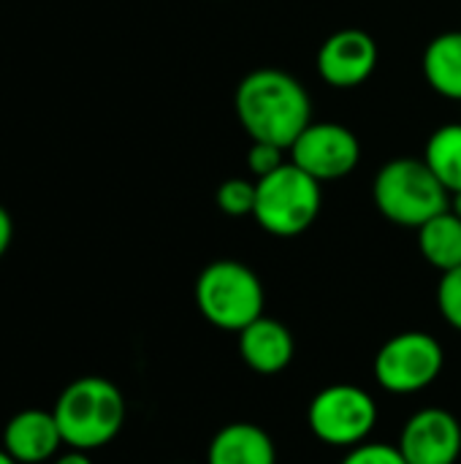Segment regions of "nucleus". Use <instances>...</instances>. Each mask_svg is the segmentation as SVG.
Instances as JSON below:
<instances>
[{"label":"nucleus","instance_id":"1","mask_svg":"<svg viewBox=\"0 0 461 464\" xmlns=\"http://www.w3.org/2000/svg\"><path fill=\"white\" fill-rule=\"evenodd\" d=\"M234 109L253 141H269L291 150L299 133L312 122V101L302 82L280 68L250 71L234 95Z\"/></svg>","mask_w":461,"mask_h":464},{"label":"nucleus","instance_id":"2","mask_svg":"<svg viewBox=\"0 0 461 464\" xmlns=\"http://www.w3.org/2000/svg\"><path fill=\"white\" fill-rule=\"evenodd\" d=\"M52 413L65 449L90 454L120 435L125 424V397L111 381L87 375L62 389Z\"/></svg>","mask_w":461,"mask_h":464},{"label":"nucleus","instance_id":"3","mask_svg":"<svg viewBox=\"0 0 461 464\" xmlns=\"http://www.w3.org/2000/svg\"><path fill=\"white\" fill-rule=\"evenodd\" d=\"M372 198L386 220L405 228H421L427 220L448 209L451 193L432 174L424 158H397L378 171Z\"/></svg>","mask_w":461,"mask_h":464},{"label":"nucleus","instance_id":"4","mask_svg":"<svg viewBox=\"0 0 461 464\" xmlns=\"http://www.w3.org/2000/svg\"><path fill=\"white\" fill-rule=\"evenodd\" d=\"M198 313L223 332H242L264 315L266 294L261 277L242 261L220 258L201 269L196 280Z\"/></svg>","mask_w":461,"mask_h":464},{"label":"nucleus","instance_id":"5","mask_svg":"<svg viewBox=\"0 0 461 464\" xmlns=\"http://www.w3.org/2000/svg\"><path fill=\"white\" fill-rule=\"evenodd\" d=\"M321 182L302 171L296 163H285L274 174L255 179V223L272 237H299L321 215Z\"/></svg>","mask_w":461,"mask_h":464},{"label":"nucleus","instance_id":"6","mask_svg":"<svg viewBox=\"0 0 461 464\" xmlns=\"http://www.w3.org/2000/svg\"><path fill=\"white\" fill-rule=\"evenodd\" d=\"M310 432L331 449H353L370 440L378 427L375 397L353 383H331L321 389L307 408Z\"/></svg>","mask_w":461,"mask_h":464},{"label":"nucleus","instance_id":"7","mask_svg":"<svg viewBox=\"0 0 461 464\" xmlns=\"http://www.w3.org/2000/svg\"><path fill=\"white\" fill-rule=\"evenodd\" d=\"M446 364V351L429 332H402L389 337L375 356V381L389 394H418L429 389Z\"/></svg>","mask_w":461,"mask_h":464},{"label":"nucleus","instance_id":"8","mask_svg":"<svg viewBox=\"0 0 461 464\" xmlns=\"http://www.w3.org/2000/svg\"><path fill=\"white\" fill-rule=\"evenodd\" d=\"M291 163L323 182L345 179L361 160V144L348 125L310 122L291 144Z\"/></svg>","mask_w":461,"mask_h":464},{"label":"nucleus","instance_id":"9","mask_svg":"<svg viewBox=\"0 0 461 464\" xmlns=\"http://www.w3.org/2000/svg\"><path fill=\"white\" fill-rule=\"evenodd\" d=\"M397 449L408 464H456L461 457V424L446 408H424L413 413Z\"/></svg>","mask_w":461,"mask_h":464},{"label":"nucleus","instance_id":"10","mask_svg":"<svg viewBox=\"0 0 461 464\" xmlns=\"http://www.w3.org/2000/svg\"><path fill=\"white\" fill-rule=\"evenodd\" d=\"M318 73L329 87L353 90L364 84L378 68V44L359 27L331 33L318 49Z\"/></svg>","mask_w":461,"mask_h":464},{"label":"nucleus","instance_id":"11","mask_svg":"<svg viewBox=\"0 0 461 464\" xmlns=\"http://www.w3.org/2000/svg\"><path fill=\"white\" fill-rule=\"evenodd\" d=\"M62 435L52 411H22L3 430V449L19 464L52 462L62 449Z\"/></svg>","mask_w":461,"mask_h":464},{"label":"nucleus","instance_id":"12","mask_svg":"<svg viewBox=\"0 0 461 464\" xmlns=\"http://www.w3.org/2000/svg\"><path fill=\"white\" fill-rule=\"evenodd\" d=\"M296 353V343L291 329L269 315H261L250 326L239 332V356L258 375L283 372Z\"/></svg>","mask_w":461,"mask_h":464},{"label":"nucleus","instance_id":"13","mask_svg":"<svg viewBox=\"0 0 461 464\" xmlns=\"http://www.w3.org/2000/svg\"><path fill=\"white\" fill-rule=\"evenodd\" d=\"M206 464H277V446L264 427L234 421L209 440Z\"/></svg>","mask_w":461,"mask_h":464},{"label":"nucleus","instance_id":"14","mask_svg":"<svg viewBox=\"0 0 461 464\" xmlns=\"http://www.w3.org/2000/svg\"><path fill=\"white\" fill-rule=\"evenodd\" d=\"M424 76L437 95L461 103V30L440 33L427 44Z\"/></svg>","mask_w":461,"mask_h":464},{"label":"nucleus","instance_id":"15","mask_svg":"<svg viewBox=\"0 0 461 464\" xmlns=\"http://www.w3.org/2000/svg\"><path fill=\"white\" fill-rule=\"evenodd\" d=\"M418 250L437 272L461 266V218L451 209L435 215L418 228Z\"/></svg>","mask_w":461,"mask_h":464},{"label":"nucleus","instance_id":"16","mask_svg":"<svg viewBox=\"0 0 461 464\" xmlns=\"http://www.w3.org/2000/svg\"><path fill=\"white\" fill-rule=\"evenodd\" d=\"M424 163L443 182L448 193L461 190V122L440 125L424 150Z\"/></svg>","mask_w":461,"mask_h":464},{"label":"nucleus","instance_id":"17","mask_svg":"<svg viewBox=\"0 0 461 464\" xmlns=\"http://www.w3.org/2000/svg\"><path fill=\"white\" fill-rule=\"evenodd\" d=\"M215 201H217L220 212H226L228 218H245V215L253 218V212H255V182L242 179V177H231L217 188Z\"/></svg>","mask_w":461,"mask_h":464},{"label":"nucleus","instance_id":"18","mask_svg":"<svg viewBox=\"0 0 461 464\" xmlns=\"http://www.w3.org/2000/svg\"><path fill=\"white\" fill-rule=\"evenodd\" d=\"M437 307L446 324L461 332V266L443 272L437 283Z\"/></svg>","mask_w":461,"mask_h":464},{"label":"nucleus","instance_id":"19","mask_svg":"<svg viewBox=\"0 0 461 464\" xmlns=\"http://www.w3.org/2000/svg\"><path fill=\"white\" fill-rule=\"evenodd\" d=\"M340 464H408L402 451L391 443H378V440H367L361 446H353L345 451Z\"/></svg>","mask_w":461,"mask_h":464},{"label":"nucleus","instance_id":"20","mask_svg":"<svg viewBox=\"0 0 461 464\" xmlns=\"http://www.w3.org/2000/svg\"><path fill=\"white\" fill-rule=\"evenodd\" d=\"M285 147L269 144V141H253L250 152H247V169L255 179H264L269 174H274L277 169H283L285 160Z\"/></svg>","mask_w":461,"mask_h":464},{"label":"nucleus","instance_id":"21","mask_svg":"<svg viewBox=\"0 0 461 464\" xmlns=\"http://www.w3.org/2000/svg\"><path fill=\"white\" fill-rule=\"evenodd\" d=\"M11 239H14V220H11L8 209L0 204V258H3L5 250L11 247Z\"/></svg>","mask_w":461,"mask_h":464},{"label":"nucleus","instance_id":"22","mask_svg":"<svg viewBox=\"0 0 461 464\" xmlns=\"http://www.w3.org/2000/svg\"><path fill=\"white\" fill-rule=\"evenodd\" d=\"M52 464H92L87 451H76V449H68L65 454H57Z\"/></svg>","mask_w":461,"mask_h":464},{"label":"nucleus","instance_id":"23","mask_svg":"<svg viewBox=\"0 0 461 464\" xmlns=\"http://www.w3.org/2000/svg\"><path fill=\"white\" fill-rule=\"evenodd\" d=\"M448 209H451L456 218H461V190L459 193H451V198H448Z\"/></svg>","mask_w":461,"mask_h":464},{"label":"nucleus","instance_id":"24","mask_svg":"<svg viewBox=\"0 0 461 464\" xmlns=\"http://www.w3.org/2000/svg\"><path fill=\"white\" fill-rule=\"evenodd\" d=\"M0 464H19V462H16V459H11V457L5 454V449L0 446Z\"/></svg>","mask_w":461,"mask_h":464},{"label":"nucleus","instance_id":"25","mask_svg":"<svg viewBox=\"0 0 461 464\" xmlns=\"http://www.w3.org/2000/svg\"><path fill=\"white\" fill-rule=\"evenodd\" d=\"M459 122H461V120H459Z\"/></svg>","mask_w":461,"mask_h":464}]
</instances>
